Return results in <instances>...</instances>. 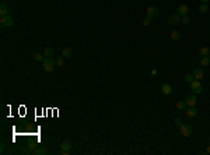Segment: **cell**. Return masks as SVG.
<instances>
[{
    "instance_id": "obj_1",
    "label": "cell",
    "mask_w": 210,
    "mask_h": 155,
    "mask_svg": "<svg viewBox=\"0 0 210 155\" xmlns=\"http://www.w3.org/2000/svg\"><path fill=\"white\" fill-rule=\"evenodd\" d=\"M185 102H186V105L188 106H195L196 105V102H197V99H196V94H193V92H186L185 94Z\"/></svg>"
},
{
    "instance_id": "obj_2",
    "label": "cell",
    "mask_w": 210,
    "mask_h": 155,
    "mask_svg": "<svg viewBox=\"0 0 210 155\" xmlns=\"http://www.w3.org/2000/svg\"><path fill=\"white\" fill-rule=\"evenodd\" d=\"M146 13H147V17H148L150 20H156L157 17H158V7H157V6L147 7Z\"/></svg>"
},
{
    "instance_id": "obj_3",
    "label": "cell",
    "mask_w": 210,
    "mask_h": 155,
    "mask_svg": "<svg viewBox=\"0 0 210 155\" xmlns=\"http://www.w3.org/2000/svg\"><path fill=\"white\" fill-rule=\"evenodd\" d=\"M179 131H181V134L184 137H191L192 133H193V130H192V126L191 124H188V123H185V124H181V129H179Z\"/></svg>"
},
{
    "instance_id": "obj_4",
    "label": "cell",
    "mask_w": 210,
    "mask_h": 155,
    "mask_svg": "<svg viewBox=\"0 0 210 155\" xmlns=\"http://www.w3.org/2000/svg\"><path fill=\"white\" fill-rule=\"evenodd\" d=\"M191 90L193 94H202L203 91V87H202V83L199 80H193L191 83Z\"/></svg>"
},
{
    "instance_id": "obj_5",
    "label": "cell",
    "mask_w": 210,
    "mask_h": 155,
    "mask_svg": "<svg viewBox=\"0 0 210 155\" xmlns=\"http://www.w3.org/2000/svg\"><path fill=\"white\" fill-rule=\"evenodd\" d=\"M42 63H44L45 71H53L55 70V65H56V62H53V59L52 58H46Z\"/></svg>"
},
{
    "instance_id": "obj_6",
    "label": "cell",
    "mask_w": 210,
    "mask_h": 155,
    "mask_svg": "<svg viewBox=\"0 0 210 155\" xmlns=\"http://www.w3.org/2000/svg\"><path fill=\"white\" fill-rule=\"evenodd\" d=\"M181 18H182V17H181L178 13L172 14V15H170V18H168V24L172 27L178 25V24H181Z\"/></svg>"
},
{
    "instance_id": "obj_7",
    "label": "cell",
    "mask_w": 210,
    "mask_h": 155,
    "mask_svg": "<svg viewBox=\"0 0 210 155\" xmlns=\"http://www.w3.org/2000/svg\"><path fill=\"white\" fill-rule=\"evenodd\" d=\"M0 24H1V27H13L14 21L10 15H4V17L0 18Z\"/></svg>"
},
{
    "instance_id": "obj_8",
    "label": "cell",
    "mask_w": 210,
    "mask_h": 155,
    "mask_svg": "<svg viewBox=\"0 0 210 155\" xmlns=\"http://www.w3.org/2000/svg\"><path fill=\"white\" fill-rule=\"evenodd\" d=\"M185 113H186V116L188 117H195L197 115V109L195 108V106H188Z\"/></svg>"
},
{
    "instance_id": "obj_9",
    "label": "cell",
    "mask_w": 210,
    "mask_h": 155,
    "mask_svg": "<svg viewBox=\"0 0 210 155\" xmlns=\"http://www.w3.org/2000/svg\"><path fill=\"white\" fill-rule=\"evenodd\" d=\"M161 92L164 94V95H170L172 92V87L168 83H164V84L161 85Z\"/></svg>"
},
{
    "instance_id": "obj_10",
    "label": "cell",
    "mask_w": 210,
    "mask_h": 155,
    "mask_svg": "<svg viewBox=\"0 0 210 155\" xmlns=\"http://www.w3.org/2000/svg\"><path fill=\"white\" fill-rule=\"evenodd\" d=\"M177 13H178L181 17L188 15V6H186V4H181V6H178V8H177Z\"/></svg>"
},
{
    "instance_id": "obj_11",
    "label": "cell",
    "mask_w": 210,
    "mask_h": 155,
    "mask_svg": "<svg viewBox=\"0 0 210 155\" xmlns=\"http://www.w3.org/2000/svg\"><path fill=\"white\" fill-rule=\"evenodd\" d=\"M204 76V71L200 69V67H197V69H195V71H193V77H195V80H202Z\"/></svg>"
},
{
    "instance_id": "obj_12",
    "label": "cell",
    "mask_w": 210,
    "mask_h": 155,
    "mask_svg": "<svg viewBox=\"0 0 210 155\" xmlns=\"http://www.w3.org/2000/svg\"><path fill=\"white\" fill-rule=\"evenodd\" d=\"M62 56L64 59H71L73 58V50L70 49V48H63V50H62Z\"/></svg>"
},
{
    "instance_id": "obj_13",
    "label": "cell",
    "mask_w": 210,
    "mask_h": 155,
    "mask_svg": "<svg viewBox=\"0 0 210 155\" xmlns=\"http://www.w3.org/2000/svg\"><path fill=\"white\" fill-rule=\"evenodd\" d=\"M199 55H200V56H209L210 55V48L209 46H202V48L199 49Z\"/></svg>"
},
{
    "instance_id": "obj_14",
    "label": "cell",
    "mask_w": 210,
    "mask_h": 155,
    "mask_svg": "<svg viewBox=\"0 0 210 155\" xmlns=\"http://www.w3.org/2000/svg\"><path fill=\"white\" fill-rule=\"evenodd\" d=\"M46 152H48V151H46V148H45V147H38V148L34 149V152H32V154H35V155H45Z\"/></svg>"
},
{
    "instance_id": "obj_15",
    "label": "cell",
    "mask_w": 210,
    "mask_h": 155,
    "mask_svg": "<svg viewBox=\"0 0 210 155\" xmlns=\"http://www.w3.org/2000/svg\"><path fill=\"white\" fill-rule=\"evenodd\" d=\"M0 15L4 17V15H8V7L6 4H1L0 6Z\"/></svg>"
},
{
    "instance_id": "obj_16",
    "label": "cell",
    "mask_w": 210,
    "mask_h": 155,
    "mask_svg": "<svg viewBox=\"0 0 210 155\" xmlns=\"http://www.w3.org/2000/svg\"><path fill=\"white\" fill-rule=\"evenodd\" d=\"M44 55L46 58H52V56L55 55V49H53V48H46L44 52Z\"/></svg>"
},
{
    "instance_id": "obj_17",
    "label": "cell",
    "mask_w": 210,
    "mask_h": 155,
    "mask_svg": "<svg viewBox=\"0 0 210 155\" xmlns=\"http://www.w3.org/2000/svg\"><path fill=\"white\" fill-rule=\"evenodd\" d=\"M171 38L174 39V41H179V39H181V32H179L178 29H174L171 32Z\"/></svg>"
},
{
    "instance_id": "obj_18",
    "label": "cell",
    "mask_w": 210,
    "mask_h": 155,
    "mask_svg": "<svg viewBox=\"0 0 210 155\" xmlns=\"http://www.w3.org/2000/svg\"><path fill=\"white\" fill-rule=\"evenodd\" d=\"M177 108H178L179 110H186L188 105H186V102H185V101H179V102H177Z\"/></svg>"
},
{
    "instance_id": "obj_19",
    "label": "cell",
    "mask_w": 210,
    "mask_h": 155,
    "mask_svg": "<svg viewBox=\"0 0 210 155\" xmlns=\"http://www.w3.org/2000/svg\"><path fill=\"white\" fill-rule=\"evenodd\" d=\"M60 147H62V149H64V151H70V149H71V144H70L69 141H63L60 144Z\"/></svg>"
},
{
    "instance_id": "obj_20",
    "label": "cell",
    "mask_w": 210,
    "mask_h": 155,
    "mask_svg": "<svg viewBox=\"0 0 210 155\" xmlns=\"http://www.w3.org/2000/svg\"><path fill=\"white\" fill-rule=\"evenodd\" d=\"M210 63V58L209 56H202V59H200V65L202 66H207Z\"/></svg>"
},
{
    "instance_id": "obj_21",
    "label": "cell",
    "mask_w": 210,
    "mask_h": 155,
    "mask_svg": "<svg viewBox=\"0 0 210 155\" xmlns=\"http://www.w3.org/2000/svg\"><path fill=\"white\" fill-rule=\"evenodd\" d=\"M185 83H188V84H191L192 81H193V80H195V77H193V74H186V76H185Z\"/></svg>"
},
{
    "instance_id": "obj_22",
    "label": "cell",
    "mask_w": 210,
    "mask_h": 155,
    "mask_svg": "<svg viewBox=\"0 0 210 155\" xmlns=\"http://www.w3.org/2000/svg\"><path fill=\"white\" fill-rule=\"evenodd\" d=\"M207 10H209V7H207V4H204V3H202L200 6H199V11L200 13H207Z\"/></svg>"
},
{
    "instance_id": "obj_23",
    "label": "cell",
    "mask_w": 210,
    "mask_h": 155,
    "mask_svg": "<svg viewBox=\"0 0 210 155\" xmlns=\"http://www.w3.org/2000/svg\"><path fill=\"white\" fill-rule=\"evenodd\" d=\"M191 22V18L188 17V15H184L182 18H181V24H185V25H188Z\"/></svg>"
},
{
    "instance_id": "obj_24",
    "label": "cell",
    "mask_w": 210,
    "mask_h": 155,
    "mask_svg": "<svg viewBox=\"0 0 210 155\" xmlns=\"http://www.w3.org/2000/svg\"><path fill=\"white\" fill-rule=\"evenodd\" d=\"M44 56L45 55H42V53H37V55H35V60H37V62H44L45 60Z\"/></svg>"
},
{
    "instance_id": "obj_25",
    "label": "cell",
    "mask_w": 210,
    "mask_h": 155,
    "mask_svg": "<svg viewBox=\"0 0 210 155\" xmlns=\"http://www.w3.org/2000/svg\"><path fill=\"white\" fill-rule=\"evenodd\" d=\"M150 24H151V20L148 18V17H146V18L143 20V25H146V27H148V25H150Z\"/></svg>"
},
{
    "instance_id": "obj_26",
    "label": "cell",
    "mask_w": 210,
    "mask_h": 155,
    "mask_svg": "<svg viewBox=\"0 0 210 155\" xmlns=\"http://www.w3.org/2000/svg\"><path fill=\"white\" fill-rule=\"evenodd\" d=\"M63 56H60V58H57L56 59V65L57 66H63Z\"/></svg>"
},
{
    "instance_id": "obj_27",
    "label": "cell",
    "mask_w": 210,
    "mask_h": 155,
    "mask_svg": "<svg viewBox=\"0 0 210 155\" xmlns=\"http://www.w3.org/2000/svg\"><path fill=\"white\" fill-rule=\"evenodd\" d=\"M175 124H182V123H181V117H177V119H175Z\"/></svg>"
},
{
    "instance_id": "obj_28",
    "label": "cell",
    "mask_w": 210,
    "mask_h": 155,
    "mask_svg": "<svg viewBox=\"0 0 210 155\" xmlns=\"http://www.w3.org/2000/svg\"><path fill=\"white\" fill-rule=\"evenodd\" d=\"M200 1H202V3H204V4H207V3H209L210 0H200Z\"/></svg>"
},
{
    "instance_id": "obj_29",
    "label": "cell",
    "mask_w": 210,
    "mask_h": 155,
    "mask_svg": "<svg viewBox=\"0 0 210 155\" xmlns=\"http://www.w3.org/2000/svg\"><path fill=\"white\" fill-rule=\"evenodd\" d=\"M206 151H207V152L210 154V145H207V148H206Z\"/></svg>"
},
{
    "instance_id": "obj_30",
    "label": "cell",
    "mask_w": 210,
    "mask_h": 155,
    "mask_svg": "<svg viewBox=\"0 0 210 155\" xmlns=\"http://www.w3.org/2000/svg\"><path fill=\"white\" fill-rule=\"evenodd\" d=\"M209 58H210V55H209Z\"/></svg>"
},
{
    "instance_id": "obj_31",
    "label": "cell",
    "mask_w": 210,
    "mask_h": 155,
    "mask_svg": "<svg viewBox=\"0 0 210 155\" xmlns=\"http://www.w3.org/2000/svg\"><path fill=\"white\" fill-rule=\"evenodd\" d=\"M161 1H163V0H161Z\"/></svg>"
}]
</instances>
